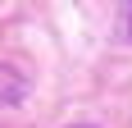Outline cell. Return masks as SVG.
Segmentation results:
<instances>
[{
	"mask_svg": "<svg viewBox=\"0 0 132 128\" xmlns=\"http://www.w3.org/2000/svg\"><path fill=\"white\" fill-rule=\"evenodd\" d=\"M23 91H27V78L14 69V64L0 60V105H14V101H23Z\"/></svg>",
	"mask_w": 132,
	"mask_h": 128,
	"instance_id": "1",
	"label": "cell"
},
{
	"mask_svg": "<svg viewBox=\"0 0 132 128\" xmlns=\"http://www.w3.org/2000/svg\"><path fill=\"white\" fill-rule=\"evenodd\" d=\"M128 37H132V0H128Z\"/></svg>",
	"mask_w": 132,
	"mask_h": 128,
	"instance_id": "2",
	"label": "cell"
},
{
	"mask_svg": "<svg viewBox=\"0 0 132 128\" xmlns=\"http://www.w3.org/2000/svg\"><path fill=\"white\" fill-rule=\"evenodd\" d=\"M78 128H91V124H78Z\"/></svg>",
	"mask_w": 132,
	"mask_h": 128,
	"instance_id": "3",
	"label": "cell"
}]
</instances>
